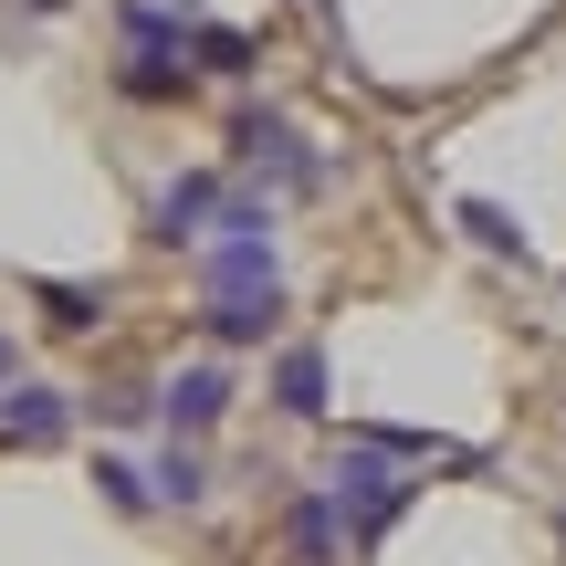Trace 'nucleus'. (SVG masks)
Returning <instances> with one entry per match:
<instances>
[{
  "mask_svg": "<svg viewBox=\"0 0 566 566\" xmlns=\"http://www.w3.org/2000/svg\"><path fill=\"white\" fill-rule=\"evenodd\" d=\"M325 504H336L346 546H367V535H388V525L409 514V483L388 472V451H367V441H357V451L336 462V483H325Z\"/></svg>",
  "mask_w": 566,
  "mask_h": 566,
  "instance_id": "obj_1",
  "label": "nucleus"
},
{
  "mask_svg": "<svg viewBox=\"0 0 566 566\" xmlns=\"http://www.w3.org/2000/svg\"><path fill=\"white\" fill-rule=\"evenodd\" d=\"M231 147H242V168H252V179H273V189H325V158H315L283 116H263V105L231 126Z\"/></svg>",
  "mask_w": 566,
  "mask_h": 566,
  "instance_id": "obj_2",
  "label": "nucleus"
},
{
  "mask_svg": "<svg viewBox=\"0 0 566 566\" xmlns=\"http://www.w3.org/2000/svg\"><path fill=\"white\" fill-rule=\"evenodd\" d=\"M63 430H74L63 388H0V451H53Z\"/></svg>",
  "mask_w": 566,
  "mask_h": 566,
  "instance_id": "obj_3",
  "label": "nucleus"
},
{
  "mask_svg": "<svg viewBox=\"0 0 566 566\" xmlns=\"http://www.w3.org/2000/svg\"><path fill=\"white\" fill-rule=\"evenodd\" d=\"M231 409V367H179V378L158 388V420L168 430H210Z\"/></svg>",
  "mask_w": 566,
  "mask_h": 566,
  "instance_id": "obj_4",
  "label": "nucleus"
},
{
  "mask_svg": "<svg viewBox=\"0 0 566 566\" xmlns=\"http://www.w3.org/2000/svg\"><path fill=\"white\" fill-rule=\"evenodd\" d=\"M283 325V283H231V294H210V336L221 346H252Z\"/></svg>",
  "mask_w": 566,
  "mask_h": 566,
  "instance_id": "obj_5",
  "label": "nucleus"
},
{
  "mask_svg": "<svg viewBox=\"0 0 566 566\" xmlns=\"http://www.w3.org/2000/svg\"><path fill=\"white\" fill-rule=\"evenodd\" d=\"M210 210H221V179H210V168L179 179V189H158V242L168 252H200L210 242Z\"/></svg>",
  "mask_w": 566,
  "mask_h": 566,
  "instance_id": "obj_6",
  "label": "nucleus"
},
{
  "mask_svg": "<svg viewBox=\"0 0 566 566\" xmlns=\"http://www.w3.org/2000/svg\"><path fill=\"white\" fill-rule=\"evenodd\" d=\"M283 535H294V566H336V556H346V525H336V504H325V493H304Z\"/></svg>",
  "mask_w": 566,
  "mask_h": 566,
  "instance_id": "obj_7",
  "label": "nucleus"
},
{
  "mask_svg": "<svg viewBox=\"0 0 566 566\" xmlns=\"http://www.w3.org/2000/svg\"><path fill=\"white\" fill-rule=\"evenodd\" d=\"M273 399L294 409V420H315V409H325V346H294V357L273 367Z\"/></svg>",
  "mask_w": 566,
  "mask_h": 566,
  "instance_id": "obj_8",
  "label": "nucleus"
},
{
  "mask_svg": "<svg viewBox=\"0 0 566 566\" xmlns=\"http://www.w3.org/2000/svg\"><path fill=\"white\" fill-rule=\"evenodd\" d=\"M147 493H158V504H179V514H189V504H200V493H210V472H200V451H179V441H168V462L147 472Z\"/></svg>",
  "mask_w": 566,
  "mask_h": 566,
  "instance_id": "obj_9",
  "label": "nucleus"
},
{
  "mask_svg": "<svg viewBox=\"0 0 566 566\" xmlns=\"http://www.w3.org/2000/svg\"><path fill=\"white\" fill-rule=\"evenodd\" d=\"M42 304H53V325H63V336L105 325V283H42Z\"/></svg>",
  "mask_w": 566,
  "mask_h": 566,
  "instance_id": "obj_10",
  "label": "nucleus"
},
{
  "mask_svg": "<svg viewBox=\"0 0 566 566\" xmlns=\"http://www.w3.org/2000/svg\"><path fill=\"white\" fill-rule=\"evenodd\" d=\"M462 221H472V242H483V252H514V263H525V231H514L493 200H462Z\"/></svg>",
  "mask_w": 566,
  "mask_h": 566,
  "instance_id": "obj_11",
  "label": "nucleus"
},
{
  "mask_svg": "<svg viewBox=\"0 0 566 566\" xmlns=\"http://www.w3.org/2000/svg\"><path fill=\"white\" fill-rule=\"evenodd\" d=\"M95 483H105V504H116V514H147V504H158L137 462H95Z\"/></svg>",
  "mask_w": 566,
  "mask_h": 566,
  "instance_id": "obj_12",
  "label": "nucleus"
},
{
  "mask_svg": "<svg viewBox=\"0 0 566 566\" xmlns=\"http://www.w3.org/2000/svg\"><path fill=\"white\" fill-rule=\"evenodd\" d=\"M189 32H200L210 74H252V42H242V32H221V21H189Z\"/></svg>",
  "mask_w": 566,
  "mask_h": 566,
  "instance_id": "obj_13",
  "label": "nucleus"
},
{
  "mask_svg": "<svg viewBox=\"0 0 566 566\" xmlns=\"http://www.w3.org/2000/svg\"><path fill=\"white\" fill-rule=\"evenodd\" d=\"M105 420L137 430V420H158V399H147V388H105Z\"/></svg>",
  "mask_w": 566,
  "mask_h": 566,
  "instance_id": "obj_14",
  "label": "nucleus"
},
{
  "mask_svg": "<svg viewBox=\"0 0 566 566\" xmlns=\"http://www.w3.org/2000/svg\"><path fill=\"white\" fill-rule=\"evenodd\" d=\"M0 367H11V346H0Z\"/></svg>",
  "mask_w": 566,
  "mask_h": 566,
  "instance_id": "obj_15",
  "label": "nucleus"
}]
</instances>
